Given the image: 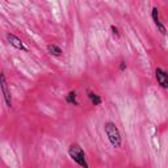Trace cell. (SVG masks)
Returning a JSON list of instances; mask_svg holds the SVG:
<instances>
[{
    "label": "cell",
    "instance_id": "6",
    "mask_svg": "<svg viewBox=\"0 0 168 168\" xmlns=\"http://www.w3.org/2000/svg\"><path fill=\"white\" fill-rule=\"evenodd\" d=\"M88 97H89L91 103L93 105H101V103H103L100 95H97V93H95V92H92V91H88Z\"/></svg>",
    "mask_w": 168,
    "mask_h": 168
},
{
    "label": "cell",
    "instance_id": "1",
    "mask_svg": "<svg viewBox=\"0 0 168 168\" xmlns=\"http://www.w3.org/2000/svg\"><path fill=\"white\" fill-rule=\"evenodd\" d=\"M104 129H105V134H107L110 144H112L113 147H121L122 138H121V133L118 130V127L116 126V123L112 121L105 122Z\"/></svg>",
    "mask_w": 168,
    "mask_h": 168
},
{
    "label": "cell",
    "instance_id": "4",
    "mask_svg": "<svg viewBox=\"0 0 168 168\" xmlns=\"http://www.w3.org/2000/svg\"><path fill=\"white\" fill-rule=\"evenodd\" d=\"M155 78H156L158 83L160 84L162 88H168V74L164 71V70L158 67L155 70Z\"/></svg>",
    "mask_w": 168,
    "mask_h": 168
},
{
    "label": "cell",
    "instance_id": "5",
    "mask_svg": "<svg viewBox=\"0 0 168 168\" xmlns=\"http://www.w3.org/2000/svg\"><path fill=\"white\" fill-rule=\"evenodd\" d=\"M7 41L11 43V45L13 47H16V49H19V50H23V51H26V47L24 46V43L23 41L19 38V37H16L15 34H11V33H8L7 34Z\"/></svg>",
    "mask_w": 168,
    "mask_h": 168
},
{
    "label": "cell",
    "instance_id": "3",
    "mask_svg": "<svg viewBox=\"0 0 168 168\" xmlns=\"http://www.w3.org/2000/svg\"><path fill=\"white\" fill-rule=\"evenodd\" d=\"M0 89H2V93L4 96V101H5L7 107L12 108V96H11V91L9 87H8V82L5 79V75L3 72L0 74Z\"/></svg>",
    "mask_w": 168,
    "mask_h": 168
},
{
    "label": "cell",
    "instance_id": "11",
    "mask_svg": "<svg viewBox=\"0 0 168 168\" xmlns=\"http://www.w3.org/2000/svg\"><path fill=\"white\" fill-rule=\"evenodd\" d=\"M110 30H112V33H113L116 37H120V32H118V28H117V26L112 25V26H110Z\"/></svg>",
    "mask_w": 168,
    "mask_h": 168
},
{
    "label": "cell",
    "instance_id": "12",
    "mask_svg": "<svg viewBox=\"0 0 168 168\" xmlns=\"http://www.w3.org/2000/svg\"><path fill=\"white\" fill-rule=\"evenodd\" d=\"M126 67H127L126 62H121V64H120V70H121V71H125Z\"/></svg>",
    "mask_w": 168,
    "mask_h": 168
},
{
    "label": "cell",
    "instance_id": "10",
    "mask_svg": "<svg viewBox=\"0 0 168 168\" xmlns=\"http://www.w3.org/2000/svg\"><path fill=\"white\" fill-rule=\"evenodd\" d=\"M155 25L158 26V29H159V32H160V33L163 34V36H166V32H167V30H166V26H164V25H163V24L160 23V21H158V23H156Z\"/></svg>",
    "mask_w": 168,
    "mask_h": 168
},
{
    "label": "cell",
    "instance_id": "2",
    "mask_svg": "<svg viewBox=\"0 0 168 168\" xmlns=\"http://www.w3.org/2000/svg\"><path fill=\"white\" fill-rule=\"evenodd\" d=\"M68 155L76 164H79L80 167H84V168H88V163L86 160V154H84L83 148L78 143H72L68 147Z\"/></svg>",
    "mask_w": 168,
    "mask_h": 168
},
{
    "label": "cell",
    "instance_id": "9",
    "mask_svg": "<svg viewBox=\"0 0 168 168\" xmlns=\"http://www.w3.org/2000/svg\"><path fill=\"white\" fill-rule=\"evenodd\" d=\"M151 16H152V20H154V23H158V21H160L159 20V9H158V7H154L152 8V11H151Z\"/></svg>",
    "mask_w": 168,
    "mask_h": 168
},
{
    "label": "cell",
    "instance_id": "7",
    "mask_svg": "<svg viewBox=\"0 0 168 168\" xmlns=\"http://www.w3.org/2000/svg\"><path fill=\"white\" fill-rule=\"evenodd\" d=\"M76 92L75 91H70L68 92V95L66 96V101H67L68 104H71V105H79L78 103V100H76Z\"/></svg>",
    "mask_w": 168,
    "mask_h": 168
},
{
    "label": "cell",
    "instance_id": "8",
    "mask_svg": "<svg viewBox=\"0 0 168 168\" xmlns=\"http://www.w3.org/2000/svg\"><path fill=\"white\" fill-rule=\"evenodd\" d=\"M47 51L50 53L51 55H54V57H59L62 54V49L59 46H57V45H49L47 46Z\"/></svg>",
    "mask_w": 168,
    "mask_h": 168
}]
</instances>
